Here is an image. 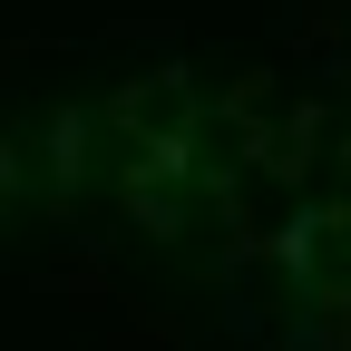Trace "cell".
Returning a JSON list of instances; mask_svg holds the SVG:
<instances>
[{
    "mask_svg": "<svg viewBox=\"0 0 351 351\" xmlns=\"http://www.w3.org/2000/svg\"><path fill=\"white\" fill-rule=\"evenodd\" d=\"M302 274L332 283V293H351V215H322V225L302 234Z\"/></svg>",
    "mask_w": 351,
    "mask_h": 351,
    "instance_id": "obj_1",
    "label": "cell"
}]
</instances>
